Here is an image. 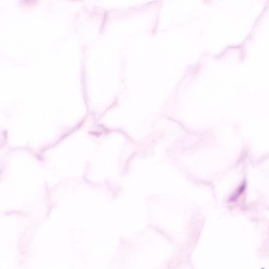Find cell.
<instances>
[{
  "mask_svg": "<svg viewBox=\"0 0 269 269\" xmlns=\"http://www.w3.org/2000/svg\"><path fill=\"white\" fill-rule=\"evenodd\" d=\"M245 188H246V184L243 182V184L238 189V190L236 191V193H234L232 197H231L230 200L232 201L236 200L237 199H238V197H239V196L241 194H242V193L244 191Z\"/></svg>",
  "mask_w": 269,
  "mask_h": 269,
  "instance_id": "obj_1",
  "label": "cell"
}]
</instances>
